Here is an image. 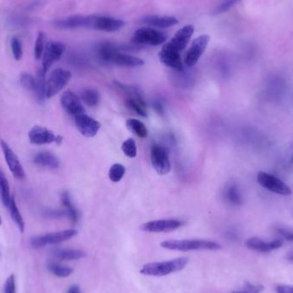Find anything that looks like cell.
I'll list each match as a JSON object with an SVG mask.
<instances>
[{"label": "cell", "instance_id": "obj_32", "mask_svg": "<svg viewBox=\"0 0 293 293\" xmlns=\"http://www.w3.org/2000/svg\"><path fill=\"white\" fill-rule=\"evenodd\" d=\"M226 197L229 203L233 205H241L243 203L242 195L237 185H230L227 187L226 189Z\"/></svg>", "mask_w": 293, "mask_h": 293}, {"label": "cell", "instance_id": "obj_24", "mask_svg": "<svg viewBox=\"0 0 293 293\" xmlns=\"http://www.w3.org/2000/svg\"><path fill=\"white\" fill-rule=\"evenodd\" d=\"M126 105L129 107L131 111L136 112L137 115L146 118V103L144 102L143 97H128L126 100Z\"/></svg>", "mask_w": 293, "mask_h": 293}, {"label": "cell", "instance_id": "obj_28", "mask_svg": "<svg viewBox=\"0 0 293 293\" xmlns=\"http://www.w3.org/2000/svg\"><path fill=\"white\" fill-rule=\"evenodd\" d=\"M61 202L63 206L65 208L67 212V216L70 218V220L73 223H77L78 220V212L77 209L74 207L72 201L70 199V194L67 191H64L61 195Z\"/></svg>", "mask_w": 293, "mask_h": 293}, {"label": "cell", "instance_id": "obj_46", "mask_svg": "<svg viewBox=\"0 0 293 293\" xmlns=\"http://www.w3.org/2000/svg\"><path fill=\"white\" fill-rule=\"evenodd\" d=\"M288 260H289V261H292V262H293V254H291V255H290L289 256H288Z\"/></svg>", "mask_w": 293, "mask_h": 293}, {"label": "cell", "instance_id": "obj_36", "mask_svg": "<svg viewBox=\"0 0 293 293\" xmlns=\"http://www.w3.org/2000/svg\"><path fill=\"white\" fill-rule=\"evenodd\" d=\"M126 173V168L121 164L112 165L109 170V178L114 183H118L122 179Z\"/></svg>", "mask_w": 293, "mask_h": 293}, {"label": "cell", "instance_id": "obj_30", "mask_svg": "<svg viewBox=\"0 0 293 293\" xmlns=\"http://www.w3.org/2000/svg\"><path fill=\"white\" fill-rule=\"evenodd\" d=\"M48 270L53 274L60 278H66L73 272V269L68 266L61 265L57 262H49L47 265Z\"/></svg>", "mask_w": 293, "mask_h": 293}, {"label": "cell", "instance_id": "obj_16", "mask_svg": "<svg viewBox=\"0 0 293 293\" xmlns=\"http://www.w3.org/2000/svg\"><path fill=\"white\" fill-rule=\"evenodd\" d=\"M183 222L178 220H159L149 221L140 227V230L146 232H169L177 230L183 226Z\"/></svg>", "mask_w": 293, "mask_h": 293}, {"label": "cell", "instance_id": "obj_19", "mask_svg": "<svg viewBox=\"0 0 293 293\" xmlns=\"http://www.w3.org/2000/svg\"><path fill=\"white\" fill-rule=\"evenodd\" d=\"M159 58L161 63H164L166 66L170 67L178 71L184 70L180 53L176 52L173 49L170 48L167 44L163 45L161 52L159 53Z\"/></svg>", "mask_w": 293, "mask_h": 293}, {"label": "cell", "instance_id": "obj_47", "mask_svg": "<svg viewBox=\"0 0 293 293\" xmlns=\"http://www.w3.org/2000/svg\"><path fill=\"white\" fill-rule=\"evenodd\" d=\"M246 293V292H234V293Z\"/></svg>", "mask_w": 293, "mask_h": 293}, {"label": "cell", "instance_id": "obj_31", "mask_svg": "<svg viewBox=\"0 0 293 293\" xmlns=\"http://www.w3.org/2000/svg\"><path fill=\"white\" fill-rule=\"evenodd\" d=\"M81 98L85 104L89 106H95L100 102V95L93 88H85L81 93Z\"/></svg>", "mask_w": 293, "mask_h": 293}, {"label": "cell", "instance_id": "obj_27", "mask_svg": "<svg viewBox=\"0 0 293 293\" xmlns=\"http://www.w3.org/2000/svg\"><path fill=\"white\" fill-rule=\"evenodd\" d=\"M0 196L4 207H6L8 209L11 199V189H10V185L7 178L4 174V171L1 169H0Z\"/></svg>", "mask_w": 293, "mask_h": 293}, {"label": "cell", "instance_id": "obj_15", "mask_svg": "<svg viewBox=\"0 0 293 293\" xmlns=\"http://www.w3.org/2000/svg\"><path fill=\"white\" fill-rule=\"evenodd\" d=\"M195 32V27L191 24L186 25L176 32L174 36L170 42L166 43L170 48L173 49L178 53H181L188 45L189 40Z\"/></svg>", "mask_w": 293, "mask_h": 293}, {"label": "cell", "instance_id": "obj_2", "mask_svg": "<svg viewBox=\"0 0 293 293\" xmlns=\"http://www.w3.org/2000/svg\"><path fill=\"white\" fill-rule=\"evenodd\" d=\"M162 248L178 251H219L222 246L219 243L204 239H184V240H167L161 243Z\"/></svg>", "mask_w": 293, "mask_h": 293}, {"label": "cell", "instance_id": "obj_49", "mask_svg": "<svg viewBox=\"0 0 293 293\" xmlns=\"http://www.w3.org/2000/svg\"><path fill=\"white\" fill-rule=\"evenodd\" d=\"M291 163H293V156L292 157V159H291Z\"/></svg>", "mask_w": 293, "mask_h": 293}, {"label": "cell", "instance_id": "obj_6", "mask_svg": "<svg viewBox=\"0 0 293 293\" xmlns=\"http://www.w3.org/2000/svg\"><path fill=\"white\" fill-rule=\"evenodd\" d=\"M77 230L74 229L60 230L42 236L32 237L30 244L34 249H42L47 244H58L63 243L77 236Z\"/></svg>", "mask_w": 293, "mask_h": 293}, {"label": "cell", "instance_id": "obj_10", "mask_svg": "<svg viewBox=\"0 0 293 293\" xmlns=\"http://www.w3.org/2000/svg\"><path fill=\"white\" fill-rule=\"evenodd\" d=\"M0 146L3 151L4 160L7 164L9 170L11 171V174L18 180H23L25 178V171L22 165L18 159V155L15 154L14 151L11 149V146H9V144L4 140L0 141Z\"/></svg>", "mask_w": 293, "mask_h": 293}, {"label": "cell", "instance_id": "obj_33", "mask_svg": "<svg viewBox=\"0 0 293 293\" xmlns=\"http://www.w3.org/2000/svg\"><path fill=\"white\" fill-rule=\"evenodd\" d=\"M20 84L25 90L35 94L36 91V78L33 77L31 74L23 72L20 76Z\"/></svg>", "mask_w": 293, "mask_h": 293}, {"label": "cell", "instance_id": "obj_40", "mask_svg": "<svg viewBox=\"0 0 293 293\" xmlns=\"http://www.w3.org/2000/svg\"><path fill=\"white\" fill-rule=\"evenodd\" d=\"M245 291L246 293H262L264 291V286L262 285H259V286H255V285H252L251 283L246 282L245 283Z\"/></svg>", "mask_w": 293, "mask_h": 293}, {"label": "cell", "instance_id": "obj_35", "mask_svg": "<svg viewBox=\"0 0 293 293\" xmlns=\"http://www.w3.org/2000/svg\"><path fill=\"white\" fill-rule=\"evenodd\" d=\"M45 47V35L43 32H40L35 41V58L36 60H40L42 58Z\"/></svg>", "mask_w": 293, "mask_h": 293}, {"label": "cell", "instance_id": "obj_39", "mask_svg": "<svg viewBox=\"0 0 293 293\" xmlns=\"http://www.w3.org/2000/svg\"><path fill=\"white\" fill-rule=\"evenodd\" d=\"M4 293H16V279L14 274L9 276L5 280Z\"/></svg>", "mask_w": 293, "mask_h": 293}, {"label": "cell", "instance_id": "obj_29", "mask_svg": "<svg viewBox=\"0 0 293 293\" xmlns=\"http://www.w3.org/2000/svg\"><path fill=\"white\" fill-rule=\"evenodd\" d=\"M126 126L131 132L134 133L140 138H145L147 136V129L146 126L143 122H141L137 119H128L126 122Z\"/></svg>", "mask_w": 293, "mask_h": 293}, {"label": "cell", "instance_id": "obj_9", "mask_svg": "<svg viewBox=\"0 0 293 293\" xmlns=\"http://www.w3.org/2000/svg\"><path fill=\"white\" fill-rule=\"evenodd\" d=\"M209 42V36L208 35H200L192 42L189 48L185 53V63L186 66L188 68L195 66L205 52Z\"/></svg>", "mask_w": 293, "mask_h": 293}, {"label": "cell", "instance_id": "obj_20", "mask_svg": "<svg viewBox=\"0 0 293 293\" xmlns=\"http://www.w3.org/2000/svg\"><path fill=\"white\" fill-rule=\"evenodd\" d=\"M282 241L279 239L266 242L259 237H251L245 242L246 247H248L252 251L262 252V253H267L274 250H278L282 246Z\"/></svg>", "mask_w": 293, "mask_h": 293}, {"label": "cell", "instance_id": "obj_5", "mask_svg": "<svg viewBox=\"0 0 293 293\" xmlns=\"http://www.w3.org/2000/svg\"><path fill=\"white\" fill-rule=\"evenodd\" d=\"M167 40L164 32L150 27L140 28L133 34L131 41L136 45H161Z\"/></svg>", "mask_w": 293, "mask_h": 293}, {"label": "cell", "instance_id": "obj_25", "mask_svg": "<svg viewBox=\"0 0 293 293\" xmlns=\"http://www.w3.org/2000/svg\"><path fill=\"white\" fill-rule=\"evenodd\" d=\"M46 72L41 68L37 73L36 77V91H35V96L37 98L40 103H44L46 100L45 96V84H46Z\"/></svg>", "mask_w": 293, "mask_h": 293}, {"label": "cell", "instance_id": "obj_34", "mask_svg": "<svg viewBox=\"0 0 293 293\" xmlns=\"http://www.w3.org/2000/svg\"><path fill=\"white\" fill-rule=\"evenodd\" d=\"M241 0H221L220 4L217 5L216 7L213 9L212 11V14L214 16L217 15L223 14L225 12L230 10L233 7L234 5L238 4Z\"/></svg>", "mask_w": 293, "mask_h": 293}, {"label": "cell", "instance_id": "obj_11", "mask_svg": "<svg viewBox=\"0 0 293 293\" xmlns=\"http://www.w3.org/2000/svg\"><path fill=\"white\" fill-rule=\"evenodd\" d=\"M65 52V45L60 42H50L45 45L42 55V69L45 72L48 71L53 63L61 59Z\"/></svg>", "mask_w": 293, "mask_h": 293}, {"label": "cell", "instance_id": "obj_42", "mask_svg": "<svg viewBox=\"0 0 293 293\" xmlns=\"http://www.w3.org/2000/svg\"><path fill=\"white\" fill-rule=\"evenodd\" d=\"M277 231L286 240L293 242V230L283 227H279L277 228Z\"/></svg>", "mask_w": 293, "mask_h": 293}, {"label": "cell", "instance_id": "obj_44", "mask_svg": "<svg viewBox=\"0 0 293 293\" xmlns=\"http://www.w3.org/2000/svg\"><path fill=\"white\" fill-rule=\"evenodd\" d=\"M67 293H82L80 287L77 285H72L67 291Z\"/></svg>", "mask_w": 293, "mask_h": 293}, {"label": "cell", "instance_id": "obj_17", "mask_svg": "<svg viewBox=\"0 0 293 293\" xmlns=\"http://www.w3.org/2000/svg\"><path fill=\"white\" fill-rule=\"evenodd\" d=\"M125 26V21L118 18L105 16H93L91 28L105 32L119 31Z\"/></svg>", "mask_w": 293, "mask_h": 293}, {"label": "cell", "instance_id": "obj_1", "mask_svg": "<svg viewBox=\"0 0 293 293\" xmlns=\"http://www.w3.org/2000/svg\"><path fill=\"white\" fill-rule=\"evenodd\" d=\"M98 54L104 62H109L123 67H138L144 64V61L137 57L120 53L114 45L110 43H103L98 48Z\"/></svg>", "mask_w": 293, "mask_h": 293}, {"label": "cell", "instance_id": "obj_4", "mask_svg": "<svg viewBox=\"0 0 293 293\" xmlns=\"http://www.w3.org/2000/svg\"><path fill=\"white\" fill-rule=\"evenodd\" d=\"M71 79L70 71L58 68L53 70L46 79L45 84V96L51 99L63 90Z\"/></svg>", "mask_w": 293, "mask_h": 293}, {"label": "cell", "instance_id": "obj_21", "mask_svg": "<svg viewBox=\"0 0 293 293\" xmlns=\"http://www.w3.org/2000/svg\"><path fill=\"white\" fill-rule=\"evenodd\" d=\"M141 23L159 28H167L172 27L178 23V18L174 17H160V16H146L140 20Z\"/></svg>", "mask_w": 293, "mask_h": 293}, {"label": "cell", "instance_id": "obj_41", "mask_svg": "<svg viewBox=\"0 0 293 293\" xmlns=\"http://www.w3.org/2000/svg\"><path fill=\"white\" fill-rule=\"evenodd\" d=\"M45 216L51 217V218H59L63 215H67L66 210L60 209H47L44 212Z\"/></svg>", "mask_w": 293, "mask_h": 293}, {"label": "cell", "instance_id": "obj_38", "mask_svg": "<svg viewBox=\"0 0 293 293\" xmlns=\"http://www.w3.org/2000/svg\"><path fill=\"white\" fill-rule=\"evenodd\" d=\"M122 150L126 156L129 158H135L137 154L136 142L132 138H129L124 142L122 145Z\"/></svg>", "mask_w": 293, "mask_h": 293}, {"label": "cell", "instance_id": "obj_18", "mask_svg": "<svg viewBox=\"0 0 293 293\" xmlns=\"http://www.w3.org/2000/svg\"><path fill=\"white\" fill-rule=\"evenodd\" d=\"M75 125L81 134L86 137H94L101 129V124L85 113L75 117Z\"/></svg>", "mask_w": 293, "mask_h": 293}, {"label": "cell", "instance_id": "obj_14", "mask_svg": "<svg viewBox=\"0 0 293 293\" xmlns=\"http://www.w3.org/2000/svg\"><path fill=\"white\" fill-rule=\"evenodd\" d=\"M60 103L63 110L69 115L76 117L85 113V108L81 102V100L77 94L71 90L63 92L60 97Z\"/></svg>", "mask_w": 293, "mask_h": 293}, {"label": "cell", "instance_id": "obj_23", "mask_svg": "<svg viewBox=\"0 0 293 293\" xmlns=\"http://www.w3.org/2000/svg\"><path fill=\"white\" fill-rule=\"evenodd\" d=\"M53 255L57 258L64 261H76L79 259L84 258L87 254L86 252L80 250H74V249H57L53 251Z\"/></svg>", "mask_w": 293, "mask_h": 293}, {"label": "cell", "instance_id": "obj_26", "mask_svg": "<svg viewBox=\"0 0 293 293\" xmlns=\"http://www.w3.org/2000/svg\"><path fill=\"white\" fill-rule=\"evenodd\" d=\"M8 209L10 211L11 219L14 221L15 224L18 226V229L20 230L21 232H23L25 229V223L23 218L21 216L20 211L18 209V204L16 203L15 196H11V202L8 207Z\"/></svg>", "mask_w": 293, "mask_h": 293}, {"label": "cell", "instance_id": "obj_12", "mask_svg": "<svg viewBox=\"0 0 293 293\" xmlns=\"http://www.w3.org/2000/svg\"><path fill=\"white\" fill-rule=\"evenodd\" d=\"M151 162L159 174L167 175L171 171V163L164 146L154 144L151 147Z\"/></svg>", "mask_w": 293, "mask_h": 293}, {"label": "cell", "instance_id": "obj_48", "mask_svg": "<svg viewBox=\"0 0 293 293\" xmlns=\"http://www.w3.org/2000/svg\"><path fill=\"white\" fill-rule=\"evenodd\" d=\"M1 225H2V218L0 216V226H1Z\"/></svg>", "mask_w": 293, "mask_h": 293}, {"label": "cell", "instance_id": "obj_43", "mask_svg": "<svg viewBox=\"0 0 293 293\" xmlns=\"http://www.w3.org/2000/svg\"><path fill=\"white\" fill-rule=\"evenodd\" d=\"M277 293H293V286H279L276 288Z\"/></svg>", "mask_w": 293, "mask_h": 293}, {"label": "cell", "instance_id": "obj_22", "mask_svg": "<svg viewBox=\"0 0 293 293\" xmlns=\"http://www.w3.org/2000/svg\"><path fill=\"white\" fill-rule=\"evenodd\" d=\"M34 163L39 167L50 168V169H57L60 167V166L59 158L47 151H43L35 154L34 157Z\"/></svg>", "mask_w": 293, "mask_h": 293}, {"label": "cell", "instance_id": "obj_3", "mask_svg": "<svg viewBox=\"0 0 293 293\" xmlns=\"http://www.w3.org/2000/svg\"><path fill=\"white\" fill-rule=\"evenodd\" d=\"M188 260L186 257L172 259L170 261L161 262H150L143 265L140 272L143 275L161 276L168 275L172 272L181 271L188 264Z\"/></svg>", "mask_w": 293, "mask_h": 293}, {"label": "cell", "instance_id": "obj_7", "mask_svg": "<svg viewBox=\"0 0 293 293\" xmlns=\"http://www.w3.org/2000/svg\"><path fill=\"white\" fill-rule=\"evenodd\" d=\"M257 182L262 187L277 195L287 196L292 195L293 193L289 186L282 180L265 171H259Z\"/></svg>", "mask_w": 293, "mask_h": 293}, {"label": "cell", "instance_id": "obj_13", "mask_svg": "<svg viewBox=\"0 0 293 293\" xmlns=\"http://www.w3.org/2000/svg\"><path fill=\"white\" fill-rule=\"evenodd\" d=\"M93 16H70L68 18L57 19L53 24L55 28L60 29H75V28H91Z\"/></svg>", "mask_w": 293, "mask_h": 293}, {"label": "cell", "instance_id": "obj_37", "mask_svg": "<svg viewBox=\"0 0 293 293\" xmlns=\"http://www.w3.org/2000/svg\"><path fill=\"white\" fill-rule=\"evenodd\" d=\"M11 53L13 54L15 60L20 61L23 55V50H22V44L19 39L13 37L11 42Z\"/></svg>", "mask_w": 293, "mask_h": 293}, {"label": "cell", "instance_id": "obj_45", "mask_svg": "<svg viewBox=\"0 0 293 293\" xmlns=\"http://www.w3.org/2000/svg\"><path fill=\"white\" fill-rule=\"evenodd\" d=\"M154 107H155L156 111H157L159 113H162V112H163V109H162V106H161L160 103H155V104H154Z\"/></svg>", "mask_w": 293, "mask_h": 293}, {"label": "cell", "instance_id": "obj_8", "mask_svg": "<svg viewBox=\"0 0 293 293\" xmlns=\"http://www.w3.org/2000/svg\"><path fill=\"white\" fill-rule=\"evenodd\" d=\"M28 136L29 142L37 146L48 145L52 143L60 144L62 142L61 136H56L52 130L43 126H35L32 127L28 131Z\"/></svg>", "mask_w": 293, "mask_h": 293}]
</instances>
